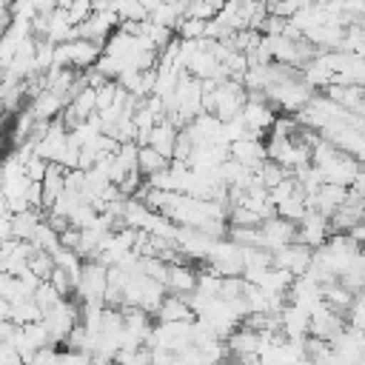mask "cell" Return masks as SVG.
<instances>
[{
	"mask_svg": "<svg viewBox=\"0 0 365 365\" xmlns=\"http://www.w3.org/2000/svg\"><path fill=\"white\" fill-rule=\"evenodd\" d=\"M208 271L220 274V277H242L245 274V257H242V245H237L234 240L222 237L214 242L211 254L202 262Z\"/></svg>",
	"mask_w": 365,
	"mask_h": 365,
	"instance_id": "6da1fadb",
	"label": "cell"
},
{
	"mask_svg": "<svg viewBox=\"0 0 365 365\" xmlns=\"http://www.w3.org/2000/svg\"><path fill=\"white\" fill-rule=\"evenodd\" d=\"M291 242H297V222L274 214L259 225V248L274 254V251H279V248H285Z\"/></svg>",
	"mask_w": 365,
	"mask_h": 365,
	"instance_id": "7a4b0ae2",
	"label": "cell"
},
{
	"mask_svg": "<svg viewBox=\"0 0 365 365\" xmlns=\"http://www.w3.org/2000/svg\"><path fill=\"white\" fill-rule=\"evenodd\" d=\"M331 234H334L331 220H328L325 214L314 211V208H308V214L297 222V242H302V245H308V248H319V245H325Z\"/></svg>",
	"mask_w": 365,
	"mask_h": 365,
	"instance_id": "3957f363",
	"label": "cell"
},
{
	"mask_svg": "<svg viewBox=\"0 0 365 365\" xmlns=\"http://www.w3.org/2000/svg\"><path fill=\"white\" fill-rule=\"evenodd\" d=\"M331 348H334V354L339 356V362H345V365H359V362H365V331L345 325V328L331 339Z\"/></svg>",
	"mask_w": 365,
	"mask_h": 365,
	"instance_id": "277c9868",
	"label": "cell"
},
{
	"mask_svg": "<svg viewBox=\"0 0 365 365\" xmlns=\"http://www.w3.org/2000/svg\"><path fill=\"white\" fill-rule=\"evenodd\" d=\"M311 262H314V248H308V245H302V242H291V245L274 251V268H282V271H288L291 277L308 274Z\"/></svg>",
	"mask_w": 365,
	"mask_h": 365,
	"instance_id": "5b68a950",
	"label": "cell"
},
{
	"mask_svg": "<svg viewBox=\"0 0 365 365\" xmlns=\"http://www.w3.org/2000/svg\"><path fill=\"white\" fill-rule=\"evenodd\" d=\"M228 154H231V160H237L240 165H245V168H251V171H257V168L268 160L265 140H262V137H251V134L234 140V143L228 145Z\"/></svg>",
	"mask_w": 365,
	"mask_h": 365,
	"instance_id": "8992f818",
	"label": "cell"
},
{
	"mask_svg": "<svg viewBox=\"0 0 365 365\" xmlns=\"http://www.w3.org/2000/svg\"><path fill=\"white\" fill-rule=\"evenodd\" d=\"M342 328H345V314L334 311L328 302H322L319 308L311 311V336H314V339L331 342Z\"/></svg>",
	"mask_w": 365,
	"mask_h": 365,
	"instance_id": "52a82bcc",
	"label": "cell"
},
{
	"mask_svg": "<svg viewBox=\"0 0 365 365\" xmlns=\"http://www.w3.org/2000/svg\"><path fill=\"white\" fill-rule=\"evenodd\" d=\"M194 288H197V268L191 262H171L165 274V291L188 297Z\"/></svg>",
	"mask_w": 365,
	"mask_h": 365,
	"instance_id": "ba28073f",
	"label": "cell"
},
{
	"mask_svg": "<svg viewBox=\"0 0 365 365\" xmlns=\"http://www.w3.org/2000/svg\"><path fill=\"white\" fill-rule=\"evenodd\" d=\"M185 319H197L188 299L180 294H165V299L160 302V308L154 314V322H185Z\"/></svg>",
	"mask_w": 365,
	"mask_h": 365,
	"instance_id": "9c48e42d",
	"label": "cell"
},
{
	"mask_svg": "<svg viewBox=\"0 0 365 365\" xmlns=\"http://www.w3.org/2000/svg\"><path fill=\"white\" fill-rule=\"evenodd\" d=\"M177 134H180V128H177L168 117H163V120L154 125V131H151V137H148V143H145V145L157 148L163 157H168V160H171V154H174V143H177Z\"/></svg>",
	"mask_w": 365,
	"mask_h": 365,
	"instance_id": "30bf717a",
	"label": "cell"
},
{
	"mask_svg": "<svg viewBox=\"0 0 365 365\" xmlns=\"http://www.w3.org/2000/svg\"><path fill=\"white\" fill-rule=\"evenodd\" d=\"M168 165H171V160L163 157L157 148H151V145H140V151H137V171H140L145 180L157 177V174L165 171Z\"/></svg>",
	"mask_w": 365,
	"mask_h": 365,
	"instance_id": "8fae6325",
	"label": "cell"
},
{
	"mask_svg": "<svg viewBox=\"0 0 365 365\" xmlns=\"http://www.w3.org/2000/svg\"><path fill=\"white\" fill-rule=\"evenodd\" d=\"M114 365H151V348L148 345H143V348H123L114 356Z\"/></svg>",
	"mask_w": 365,
	"mask_h": 365,
	"instance_id": "7c38bea8",
	"label": "cell"
},
{
	"mask_svg": "<svg viewBox=\"0 0 365 365\" xmlns=\"http://www.w3.org/2000/svg\"><path fill=\"white\" fill-rule=\"evenodd\" d=\"M205 23L208 20H194V17H182L180 26L174 29L180 40H205Z\"/></svg>",
	"mask_w": 365,
	"mask_h": 365,
	"instance_id": "4fadbf2b",
	"label": "cell"
},
{
	"mask_svg": "<svg viewBox=\"0 0 365 365\" xmlns=\"http://www.w3.org/2000/svg\"><path fill=\"white\" fill-rule=\"evenodd\" d=\"M345 325L365 331V291L354 294V302H351L348 311H345Z\"/></svg>",
	"mask_w": 365,
	"mask_h": 365,
	"instance_id": "5bb4252c",
	"label": "cell"
},
{
	"mask_svg": "<svg viewBox=\"0 0 365 365\" xmlns=\"http://www.w3.org/2000/svg\"><path fill=\"white\" fill-rule=\"evenodd\" d=\"M57 354H60V348H57V345H46V348H37L26 365H57Z\"/></svg>",
	"mask_w": 365,
	"mask_h": 365,
	"instance_id": "9a60e30c",
	"label": "cell"
},
{
	"mask_svg": "<svg viewBox=\"0 0 365 365\" xmlns=\"http://www.w3.org/2000/svg\"><path fill=\"white\" fill-rule=\"evenodd\" d=\"M351 191L359 194V197H365V165L356 171V177H354V182H351Z\"/></svg>",
	"mask_w": 365,
	"mask_h": 365,
	"instance_id": "2e32d148",
	"label": "cell"
},
{
	"mask_svg": "<svg viewBox=\"0 0 365 365\" xmlns=\"http://www.w3.org/2000/svg\"><path fill=\"white\" fill-rule=\"evenodd\" d=\"M6 240H11V214L9 217H0V245Z\"/></svg>",
	"mask_w": 365,
	"mask_h": 365,
	"instance_id": "e0dca14e",
	"label": "cell"
},
{
	"mask_svg": "<svg viewBox=\"0 0 365 365\" xmlns=\"http://www.w3.org/2000/svg\"><path fill=\"white\" fill-rule=\"evenodd\" d=\"M11 211H9V200H6V194H3V188H0V217H9Z\"/></svg>",
	"mask_w": 365,
	"mask_h": 365,
	"instance_id": "ac0fdd59",
	"label": "cell"
},
{
	"mask_svg": "<svg viewBox=\"0 0 365 365\" xmlns=\"http://www.w3.org/2000/svg\"><path fill=\"white\" fill-rule=\"evenodd\" d=\"M254 3H265V6H268V3H271V0H254Z\"/></svg>",
	"mask_w": 365,
	"mask_h": 365,
	"instance_id": "d6986e66",
	"label": "cell"
}]
</instances>
